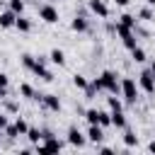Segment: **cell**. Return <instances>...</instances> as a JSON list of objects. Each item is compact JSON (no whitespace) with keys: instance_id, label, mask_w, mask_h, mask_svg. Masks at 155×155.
Here are the masks:
<instances>
[{"instance_id":"9c48e42d","label":"cell","mask_w":155,"mask_h":155,"mask_svg":"<svg viewBox=\"0 0 155 155\" xmlns=\"http://www.w3.org/2000/svg\"><path fill=\"white\" fill-rule=\"evenodd\" d=\"M87 7H90V12L97 15L99 19H107V17H109V5H107L104 0H87Z\"/></svg>"},{"instance_id":"f1b7e54d","label":"cell","mask_w":155,"mask_h":155,"mask_svg":"<svg viewBox=\"0 0 155 155\" xmlns=\"http://www.w3.org/2000/svg\"><path fill=\"white\" fill-rule=\"evenodd\" d=\"M97 124H99L102 128H109V126H111V111H102V109H99V121H97Z\"/></svg>"},{"instance_id":"484cf974","label":"cell","mask_w":155,"mask_h":155,"mask_svg":"<svg viewBox=\"0 0 155 155\" xmlns=\"http://www.w3.org/2000/svg\"><path fill=\"white\" fill-rule=\"evenodd\" d=\"M19 63H22V68H24V70H31V68H34V63H36V56H31V53H22Z\"/></svg>"},{"instance_id":"e0dca14e","label":"cell","mask_w":155,"mask_h":155,"mask_svg":"<svg viewBox=\"0 0 155 155\" xmlns=\"http://www.w3.org/2000/svg\"><path fill=\"white\" fill-rule=\"evenodd\" d=\"M48 61H51L53 65H65V53H63L61 48H51V53H48Z\"/></svg>"},{"instance_id":"74e56055","label":"cell","mask_w":155,"mask_h":155,"mask_svg":"<svg viewBox=\"0 0 155 155\" xmlns=\"http://www.w3.org/2000/svg\"><path fill=\"white\" fill-rule=\"evenodd\" d=\"M145 5H150V7H155V0H145Z\"/></svg>"},{"instance_id":"836d02e7","label":"cell","mask_w":155,"mask_h":155,"mask_svg":"<svg viewBox=\"0 0 155 155\" xmlns=\"http://www.w3.org/2000/svg\"><path fill=\"white\" fill-rule=\"evenodd\" d=\"M7 124H10V119H7V114H2V111H0V128L5 131V126H7Z\"/></svg>"},{"instance_id":"52a82bcc","label":"cell","mask_w":155,"mask_h":155,"mask_svg":"<svg viewBox=\"0 0 155 155\" xmlns=\"http://www.w3.org/2000/svg\"><path fill=\"white\" fill-rule=\"evenodd\" d=\"M65 140L73 145V148H85L87 143V136L78 128V126H68V133H65Z\"/></svg>"},{"instance_id":"8992f818","label":"cell","mask_w":155,"mask_h":155,"mask_svg":"<svg viewBox=\"0 0 155 155\" xmlns=\"http://www.w3.org/2000/svg\"><path fill=\"white\" fill-rule=\"evenodd\" d=\"M39 19H44L46 24H56L61 19V15L53 2H44V5H39Z\"/></svg>"},{"instance_id":"d6986e66","label":"cell","mask_w":155,"mask_h":155,"mask_svg":"<svg viewBox=\"0 0 155 155\" xmlns=\"http://www.w3.org/2000/svg\"><path fill=\"white\" fill-rule=\"evenodd\" d=\"M24 136H27V140H29L31 145H36V143L41 140V128H36V126H29Z\"/></svg>"},{"instance_id":"ba28073f","label":"cell","mask_w":155,"mask_h":155,"mask_svg":"<svg viewBox=\"0 0 155 155\" xmlns=\"http://www.w3.org/2000/svg\"><path fill=\"white\" fill-rule=\"evenodd\" d=\"M41 107L46 111H51V114H58L63 104H61V97L58 94H41Z\"/></svg>"},{"instance_id":"ab89813d","label":"cell","mask_w":155,"mask_h":155,"mask_svg":"<svg viewBox=\"0 0 155 155\" xmlns=\"http://www.w3.org/2000/svg\"><path fill=\"white\" fill-rule=\"evenodd\" d=\"M48 2H56V0H48Z\"/></svg>"},{"instance_id":"9a60e30c","label":"cell","mask_w":155,"mask_h":155,"mask_svg":"<svg viewBox=\"0 0 155 155\" xmlns=\"http://www.w3.org/2000/svg\"><path fill=\"white\" fill-rule=\"evenodd\" d=\"M111 126H114V128H119V131H124V128L128 126L126 114H124V111H111Z\"/></svg>"},{"instance_id":"8d00e7d4","label":"cell","mask_w":155,"mask_h":155,"mask_svg":"<svg viewBox=\"0 0 155 155\" xmlns=\"http://www.w3.org/2000/svg\"><path fill=\"white\" fill-rule=\"evenodd\" d=\"M148 70H150V73H153V75H155V58H153V61H150V65H148Z\"/></svg>"},{"instance_id":"e575fe53","label":"cell","mask_w":155,"mask_h":155,"mask_svg":"<svg viewBox=\"0 0 155 155\" xmlns=\"http://www.w3.org/2000/svg\"><path fill=\"white\" fill-rule=\"evenodd\" d=\"M116 2V7H128L131 5V0H114Z\"/></svg>"},{"instance_id":"ffe728a7","label":"cell","mask_w":155,"mask_h":155,"mask_svg":"<svg viewBox=\"0 0 155 155\" xmlns=\"http://www.w3.org/2000/svg\"><path fill=\"white\" fill-rule=\"evenodd\" d=\"M27 0H7V10H12L15 15H24Z\"/></svg>"},{"instance_id":"4fadbf2b","label":"cell","mask_w":155,"mask_h":155,"mask_svg":"<svg viewBox=\"0 0 155 155\" xmlns=\"http://www.w3.org/2000/svg\"><path fill=\"white\" fill-rule=\"evenodd\" d=\"M15 19H17V15H15L12 10H2V12H0V27H2V29L15 27Z\"/></svg>"},{"instance_id":"8fae6325","label":"cell","mask_w":155,"mask_h":155,"mask_svg":"<svg viewBox=\"0 0 155 155\" xmlns=\"http://www.w3.org/2000/svg\"><path fill=\"white\" fill-rule=\"evenodd\" d=\"M85 136H87V140H90V143H94V145H97V143H102V140H104V128H102L99 124H90V128H87V133H85Z\"/></svg>"},{"instance_id":"277c9868","label":"cell","mask_w":155,"mask_h":155,"mask_svg":"<svg viewBox=\"0 0 155 155\" xmlns=\"http://www.w3.org/2000/svg\"><path fill=\"white\" fill-rule=\"evenodd\" d=\"M99 82H102V92H109V94H119V75L114 70H104L99 75Z\"/></svg>"},{"instance_id":"7402d4cb","label":"cell","mask_w":155,"mask_h":155,"mask_svg":"<svg viewBox=\"0 0 155 155\" xmlns=\"http://www.w3.org/2000/svg\"><path fill=\"white\" fill-rule=\"evenodd\" d=\"M124 145H126V150L133 148V145H138V136L133 131H128V128H124Z\"/></svg>"},{"instance_id":"3957f363","label":"cell","mask_w":155,"mask_h":155,"mask_svg":"<svg viewBox=\"0 0 155 155\" xmlns=\"http://www.w3.org/2000/svg\"><path fill=\"white\" fill-rule=\"evenodd\" d=\"M65 145L56 138V136H46V138H41L36 145H34V153H39V155H48V153H61Z\"/></svg>"},{"instance_id":"4dcf8cb0","label":"cell","mask_w":155,"mask_h":155,"mask_svg":"<svg viewBox=\"0 0 155 155\" xmlns=\"http://www.w3.org/2000/svg\"><path fill=\"white\" fill-rule=\"evenodd\" d=\"M15 126H17L19 136H24V133H27V128H29V124H27V119H24V116H17V119H15Z\"/></svg>"},{"instance_id":"30bf717a","label":"cell","mask_w":155,"mask_h":155,"mask_svg":"<svg viewBox=\"0 0 155 155\" xmlns=\"http://www.w3.org/2000/svg\"><path fill=\"white\" fill-rule=\"evenodd\" d=\"M29 73H34V75H36V78H41L44 82H53V73H51V70L46 68V63H44V61H39V58H36V63H34V68H31Z\"/></svg>"},{"instance_id":"ac0fdd59","label":"cell","mask_w":155,"mask_h":155,"mask_svg":"<svg viewBox=\"0 0 155 155\" xmlns=\"http://www.w3.org/2000/svg\"><path fill=\"white\" fill-rule=\"evenodd\" d=\"M17 94H19V97H24V99H34V94H36V92H34V87H31L29 82H22V85L17 87Z\"/></svg>"},{"instance_id":"5b68a950","label":"cell","mask_w":155,"mask_h":155,"mask_svg":"<svg viewBox=\"0 0 155 155\" xmlns=\"http://www.w3.org/2000/svg\"><path fill=\"white\" fill-rule=\"evenodd\" d=\"M136 82H138V90H140V92H145V94H155V75H153L148 68L138 73Z\"/></svg>"},{"instance_id":"d590c367","label":"cell","mask_w":155,"mask_h":155,"mask_svg":"<svg viewBox=\"0 0 155 155\" xmlns=\"http://www.w3.org/2000/svg\"><path fill=\"white\" fill-rule=\"evenodd\" d=\"M148 153H155V140H150V143H148Z\"/></svg>"},{"instance_id":"d4e9b609","label":"cell","mask_w":155,"mask_h":155,"mask_svg":"<svg viewBox=\"0 0 155 155\" xmlns=\"http://www.w3.org/2000/svg\"><path fill=\"white\" fill-rule=\"evenodd\" d=\"M138 17H140L143 22H155V12L150 10V5H145V7H140V10H138Z\"/></svg>"},{"instance_id":"44dd1931","label":"cell","mask_w":155,"mask_h":155,"mask_svg":"<svg viewBox=\"0 0 155 155\" xmlns=\"http://www.w3.org/2000/svg\"><path fill=\"white\" fill-rule=\"evenodd\" d=\"M119 22H121L124 27H128V29H136V27H138V19H136L131 12H124V15L119 17Z\"/></svg>"},{"instance_id":"83f0119b","label":"cell","mask_w":155,"mask_h":155,"mask_svg":"<svg viewBox=\"0 0 155 155\" xmlns=\"http://www.w3.org/2000/svg\"><path fill=\"white\" fill-rule=\"evenodd\" d=\"M73 85H75L78 90H85V87L90 85V80H87L82 73H75V75H73Z\"/></svg>"},{"instance_id":"7a4b0ae2","label":"cell","mask_w":155,"mask_h":155,"mask_svg":"<svg viewBox=\"0 0 155 155\" xmlns=\"http://www.w3.org/2000/svg\"><path fill=\"white\" fill-rule=\"evenodd\" d=\"M114 34H119V39H121V44H124V48H136L138 46V34L133 31V29H128V27H124L121 22H114Z\"/></svg>"},{"instance_id":"6da1fadb","label":"cell","mask_w":155,"mask_h":155,"mask_svg":"<svg viewBox=\"0 0 155 155\" xmlns=\"http://www.w3.org/2000/svg\"><path fill=\"white\" fill-rule=\"evenodd\" d=\"M119 94L124 97V102L126 104H136L138 102V82H136V78H131V75H124L121 80H119Z\"/></svg>"},{"instance_id":"603a6c76","label":"cell","mask_w":155,"mask_h":155,"mask_svg":"<svg viewBox=\"0 0 155 155\" xmlns=\"http://www.w3.org/2000/svg\"><path fill=\"white\" fill-rule=\"evenodd\" d=\"M107 107H109V111H124V102L119 99V97H107Z\"/></svg>"},{"instance_id":"f546056e","label":"cell","mask_w":155,"mask_h":155,"mask_svg":"<svg viewBox=\"0 0 155 155\" xmlns=\"http://www.w3.org/2000/svg\"><path fill=\"white\" fill-rule=\"evenodd\" d=\"M2 104H5V111H10V114H17V111H19V104H17L15 99H10V97H5Z\"/></svg>"},{"instance_id":"7c38bea8","label":"cell","mask_w":155,"mask_h":155,"mask_svg":"<svg viewBox=\"0 0 155 155\" xmlns=\"http://www.w3.org/2000/svg\"><path fill=\"white\" fill-rule=\"evenodd\" d=\"M70 29H73V31H78V34H85V31L90 29L87 17H85V15H75V17L70 19Z\"/></svg>"},{"instance_id":"cb8c5ba5","label":"cell","mask_w":155,"mask_h":155,"mask_svg":"<svg viewBox=\"0 0 155 155\" xmlns=\"http://www.w3.org/2000/svg\"><path fill=\"white\" fill-rule=\"evenodd\" d=\"M82 116H85V121H87V124H97V121H99V109L90 107V109H85V111H82Z\"/></svg>"},{"instance_id":"5bb4252c","label":"cell","mask_w":155,"mask_h":155,"mask_svg":"<svg viewBox=\"0 0 155 155\" xmlns=\"http://www.w3.org/2000/svg\"><path fill=\"white\" fill-rule=\"evenodd\" d=\"M15 29H17V31H22V34L31 31V19H29V17H24V15H17V19H15Z\"/></svg>"},{"instance_id":"4316f807","label":"cell","mask_w":155,"mask_h":155,"mask_svg":"<svg viewBox=\"0 0 155 155\" xmlns=\"http://www.w3.org/2000/svg\"><path fill=\"white\" fill-rule=\"evenodd\" d=\"M7 87H10V75L7 73H0V99L7 97Z\"/></svg>"},{"instance_id":"1f68e13d","label":"cell","mask_w":155,"mask_h":155,"mask_svg":"<svg viewBox=\"0 0 155 155\" xmlns=\"http://www.w3.org/2000/svg\"><path fill=\"white\" fill-rule=\"evenodd\" d=\"M5 138H10V140L19 138V131H17V126H15V124H7V126H5Z\"/></svg>"},{"instance_id":"d6a6232c","label":"cell","mask_w":155,"mask_h":155,"mask_svg":"<svg viewBox=\"0 0 155 155\" xmlns=\"http://www.w3.org/2000/svg\"><path fill=\"white\" fill-rule=\"evenodd\" d=\"M97 153H104V155H111V153H114V148H109V145H99V143H97Z\"/></svg>"},{"instance_id":"f35d334b","label":"cell","mask_w":155,"mask_h":155,"mask_svg":"<svg viewBox=\"0 0 155 155\" xmlns=\"http://www.w3.org/2000/svg\"><path fill=\"white\" fill-rule=\"evenodd\" d=\"M2 140H5V131L0 128V143H2Z\"/></svg>"},{"instance_id":"2e32d148","label":"cell","mask_w":155,"mask_h":155,"mask_svg":"<svg viewBox=\"0 0 155 155\" xmlns=\"http://www.w3.org/2000/svg\"><path fill=\"white\" fill-rule=\"evenodd\" d=\"M131 61H133V63H145V61H148V53H145V48H143L140 44H138L136 48H131Z\"/></svg>"}]
</instances>
